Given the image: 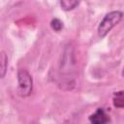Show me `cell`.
Returning <instances> with one entry per match:
<instances>
[{"mask_svg": "<svg viewBox=\"0 0 124 124\" xmlns=\"http://www.w3.org/2000/svg\"><path fill=\"white\" fill-rule=\"evenodd\" d=\"M123 16H124V13L121 11H111L106 14L98 25L97 28L98 36L100 38L106 37L111 31V29L122 20Z\"/></svg>", "mask_w": 124, "mask_h": 124, "instance_id": "1", "label": "cell"}, {"mask_svg": "<svg viewBox=\"0 0 124 124\" xmlns=\"http://www.w3.org/2000/svg\"><path fill=\"white\" fill-rule=\"evenodd\" d=\"M33 90V78L25 69L17 71V93L20 97H28Z\"/></svg>", "mask_w": 124, "mask_h": 124, "instance_id": "2", "label": "cell"}, {"mask_svg": "<svg viewBox=\"0 0 124 124\" xmlns=\"http://www.w3.org/2000/svg\"><path fill=\"white\" fill-rule=\"evenodd\" d=\"M88 120L93 124H105V123L110 122L109 116L107 114L106 110L103 108H98L95 110V112L89 115Z\"/></svg>", "mask_w": 124, "mask_h": 124, "instance_id": "3", "label": "cell"}, {"mask_svg": "<svg viewBox=\"0 0 124 124\" xmlns=\"http://www.w3.org/2000/svg\"><path fill=\"white\" fill-rule=\"evenodd\" d=\"M112 105L116 108H124V90H119L113 93Z\"/></svg>", "mask_w": 124, "mask_h": 124, "instance_id": "4", "label": "cell"}, {"mask_svg": "<svg viewBox=\"0 0 124 124\" xmlns=\"http://www.w3.org/2000/svg\"><path fill=\"white\" fill-rule=\"evenodd\" d=\"M80 3V0H60V6L63 11L70 12L76 9Z\"/></svg>", "mask_w": 124, "mask_h": 124, "instance_id": "5", "label": "cell"}, {"mask_svg": "<svg viewBox=\"0 0 124 124\" xmlns=\"http://www.w3.org/2000/svg\"><path fill=\"white\" fill-rule=\"evenodd\" d=\"M8 69V56L4 51H1V78H3Z\"/></svg>", "mask_w": 124, "mask_h": 124, "instance_id": "6", "label": "cell"}, {"mask_svg": "<svg viewBox=\"0 0 124 124\" xmlns=\"http://www.w3.org/2000/svg\"><path fill=\"white\" fill-rule=\"evenodd\" d=\"M49 25H50V28L55 32H60L64 27L63 21L60 20L59 18H52Z\"/></svg>", "mask_w": 124, "mask_h": 124, "instance_id": "7", "label": "cell"}, {"mask_svg": "<svg viewBox=\"0 0 124 124\" xmlns=\"http://www.w3.org/2000/svg\"><path fill=\"white\" fill-rule=\"evenodd\" d=\"M121 76H122V77H123V78H124V69H123V70H122V73H121Z\"/></svg>", "mask_w": 124, "mask_h": 124, "instance_id": "8", "label": "cell"}]
</instances>
